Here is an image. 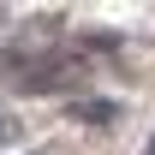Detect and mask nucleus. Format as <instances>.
Returning a JSON list of instances; mask_svg holds the SVG:
<instances>
[{
	"instance_id": "f257e3e1",
	"label": "nucleus",
	"mask_w": 155,
	"mask_h": 155,
	"mask_svg": "<svg viewBox=\"0 0 155 155\" xmlns=\"http://www.w3.org/2000/svg\"><path fill=\"white\" fill-rule=\"evenodd\" d=\"M149 155H155V143H149Z\"/></svg>"
}]
</instances>
